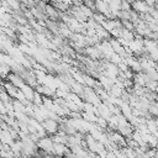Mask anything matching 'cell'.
Here are the masks:
<instances>
[{"label": "cell", "instance_id": "6da1fadb", "mask_svg": "<svg viewBox=\"0 0 158 158\" xmlns=\"http://www.w3.org/2000/svg\"><path fill=\"white\" fill-rule=\"evenodd\" d=\"M42 126L47 131V135H54L59 131V122L52 118H46L42 122Z\"/></svg>", "mask_w": 158, "mask_h": 158}, {"label": "cell", "instance_id": "7a4b0ae2", "mask_svg": "<svg viewBox=\"0 0 158 158\" xmlns=\"http://www.w3.org/2000/svg\"><path fill=\"white\" fill-rule=\"evenodd\" d=\"M151 6L144 1V0H137L132 2V10H135L136 12L143 15V14H149L151 12Z\"/></svg>", "mask_w": 158, "mask_h": 158}, {"label": "cell", "instance_id": "3957f363", "mask_svg": "<svg viewBox=\"0 0 158 158\" xmlns=\"http://www.w3.org/2000/svg\"><path fill=\"white\" fill-rule=\"evenodd\" d=\"M53 144H54V142H53L52 137H48V136L40 138V141L37 142V146H38V148L43 149V151H44V152H47L48 154H49V153H52V149H53Z\"/></svg>", "mask_w": 158, "mask_h": 158}, {"label": "cell", "instance_id": "277c9868", "mask_svg": "<svg viewBox=\"0 0 158 158\" xmlns=\"http://www.w3.org/2000/svg\"><path fill=\"white\" fill-rule=\"evenodd\" d=\"M69 151L68 146L64 144V143H56L53 144V149H52V154L56 156V157H64L65 153Z\"/></svg>", "mask_w": 158, "mask_h": 158}, {"label": "cell", "instance_id": "5b68a950", "mask_svg": "<svg viewBox=\"0 0 158 158\" xmlns=\"http://www.w3.org/2000/svg\"><path fill=\"white\" fill-rule=\"evenodd\" d=\"M10 83H12L15 86H17V88H21L23 84H25V80H23V78L20 75V74H16V73H10L9 75H7V78H6Z\"/></svg>", "mask_w": 158, "mask_h": 158}, {"label": "cell", "instance_id": "8992f818", "mask_svg": "<svg viewBox=\"0 0 158 158\" xmlns=\"http://www.w3.org/2000/svg\"><path fill=\"white\" fill-rule=\"evenodd\" d=\"M44 12H46V15L49 17V19H52V20H57V19H59V16H60V12H59V10H57L53 5H46V7H44Z\"/></svg>", "mask_w": 158, "mask_h": 158}, {"label": "cell", "instance_id": "52a82bcc", "mask_svg": "<svg viewBox=\"0 0 158 158\" xmlns=\"http://www.w3.org/2000/svg\"><path fill=\"white\" fill-rule=\"evenodd\" d=\"M99 83H100L101 86L105 88L106 91H110V89H111L112 85L115 84V81H114L111 78H109V77H106V75H102V74L99 75Z\"/></svg>", "mask_w": 158, "mask_h": 158}, {"label": "cell", "instance_id": "ba28073f", "mask_svg": "<svg viewBox=\"0 0 158 158\" xmlns=\"http://www.w3.org/2000/svg\"><path fill=\"white\" fill-rule=\"evenodd\" d=\"M20 89L22 90V93L25 94V96H26V99H27V100H30V101H32V100H33L35 94H36V90H35L31 85H28V84H26V83H25Z\"/></svg>", "mask_w": 158, "mask_h": 158}, {"label": "cell", "instance_id": "9c48e42d", "mask_svg": "<svg viewBox=\"0 0 158 158\" xmlns=\"http://www.w3.org/2000/svg\"><path fill=\"white\" fill-rule=\"evenodd\" d=\"M0 138H1V143H5V144H12L14 142H15V139H14V137L11 136V133H10V131L9 130H1V136H0Z\"/></svg>", "mask_w": 158, "mask_h": 158}, {"label": "cell", "instance_id": "30bf717a", "mask_svg": "<svg viewBox=\"0 0 158 158\" xmlns=\"http://www.w3.org/2000/svg\"><path fill=\"white\" fill-rule=\"evenodd\" d=\"M12 104H14V110H15V112H25V114H26V105H25L23 102H21V101L17 100V99H14Z\"/></svg>", "mask_w": 158, "mask_h": 158}, {"label": "cell", "instance_id": "8fae6325", "mask_svg": "<svg viewBox=\"0 0 158 158\" xmlns=\"http://www.w3.org/2000/svg\"><path fill=\"white\" fill-rule=\"evenodd\" d=\"M148 111L152 116L154 117H158V101H153L149 104V107H148Z\"/></svg>", "mask_w": 158, "mask_h": 158}, {"label": "cell", "instance_id": "7c38bea8", "mask_svg": "<svg viewBox=\"0 0 158 158\" xmlns=\"http://www.w3.org/2000/svg\"><path fill=\"white\" fill-rule=\"evenodd\" d=\"M7 5L11 7V10H15V11H20L21 9V2L20 0H6Z\"/></svg>", "mask_w": 158, "mask_h": 158}, {"label": "cell", "instance_id": "4fadbf2b", "mask_svg": "<svg viewBox=\"0 0 158 158\" xmlns=\"http://www.w3.org/2000/svg\"><path fill=\"white\" fill-rule=\"evenodd\" d=\"M84 81H85V85L86 86H90V88H93V86L96 85L95 79H93L91 77H88V75H84Z\"/></svg>", "mask_w": 158, "mask_h": 158}, {"label": "cell", "instance_id": "5bb4252c", "mask_svg": "<svg viewBox=\"0 0 158 158\" xmlns=\"http://www.w3.org/2000/svg\"><path fill=\"white\" fill-rule=\"evenodd\" d=\"M121 10H125V11H131L132 10V4L127 0H122V5H121Z\"/></svg>", "mask_w": 158, "mask_h": 158}, {"label": "cell", "instance_id": "9a60e30c", "mask_svg": "<svg viewBox=\"0 0 158 158\" xmlns=\"http://www.w3.org/2000/svg\"><path fill=\"white\" fill-rule=\"evenodd\" d=\"M0 112H1V115H7V107L2 101L0 102Z\"/></svg>", "mask_w": 158, "mask_h": 158}, {"label": "cell", "instance_id": "2e32d148", "mask_svg": "<svg viewBox=\"0 0 158 158\" xmlns=\"http://www.w3.org/2000/svg\"><path fill=\"white\" fill-rule=\"evenodd\" d=\"M106 158H117V156L115 154L114 151H109L107 154H106Z\"/></svg>", "mask_w": 158, "mask_h": 158}, {"label": "cell", "instance_id": "e0dca14e", "mask_svg": "<svg viewBox=\"0 0 158 158\" xmlns=\"http://www.w3.org/2000/svg\"><path fill=\"white\" fill-rule=\"evenodd\" d=\"M83 1H84V2H85V1H89V0H83Z\"/></svg>", "mask_w": 158, "mask_h": 158}, {"label": "cell", "instance_id": "ac0fdd59", "mask_svg": "<svg viewBox=\"0 0 158 158\" xmlns=\"http://www.w3.org/2000/svg\"><path fill=\"white\" fill-rule=\"evenodd\" d=\"M135 1H137V0H135Z\"/></svg>", "mask_w": 158, "mask_h": 158}]
</instances>
